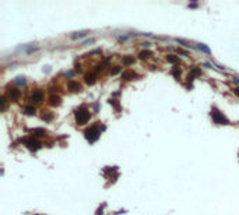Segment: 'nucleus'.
Here are the masks:
<instances>
[{
    "instance_id": "obj_2",
    "label": "nucleus",
    "mask_w": 239,
    "mask_h": 215,
    "mask_svg": "<svg viewBox=\"0 0 239 215\" xmlns=\"http://www.w3.org/2000/svg\"><path fill=\"white\" fill-rule=\"evenodd\" d=\"M99 134H101V131L98 130V126H91L90 129H87L85 130V133H84V136H85V138H87L90 142H95L99 138Z\"/></svg>"
},
{
    "instance_id": "obj_7",
    "label": "nucleus",
    "mask_w": 239,
    "mask_h": 215,
    "mask_svg": "<svg viewBox=\"0 0 239 215\" xmlns=\"http://www.w3.org/2000/svg\"><path fill=\"white\" fill-rule=\"evenodd\" d=\"M9 95L11 99H18L20 97H21V91H20L18 88H10L9 89Z\"/></svg>"
},
{
    "instance_id": "obj_9",
    "label": "nucleus",
    "mask_w": 239,
    "mask_h": 215,
    "mask_svg": "<svg viewBox=\"0 0 239 215\" xmlns=\"http://www.w3.org/2000/svg\"><path fill=\"white\" fill-rule=\"evenodd\" d=\"M60 97H58V95H52V97L49 98V103L52 105V106H59L60 105Z\"/></svg>"
},
{
    "instance_id": "obj_3",
    "label": "nucleus",
    "mask_w": 239,
    "mask_h": 215,
    "mask_svg": "<svg viewBox=\"0 0 239 215\" xmlns=\"http://www.w3.org/2000/svg\"><path fill=\"white\" fill-rule=\"evenodd\" d=\"M211 116H213V120H214L215 123H218V124H230V120L227 119V117L222 115V113L217 109V108H213V110H211Z\"/></svg>"
},
{
    "instance_id": "obj_23",
    "label": "nucleus",
    "mask_w": 239,
    "mask_h": 215,
    "mask_svg": "<svg viewBox=\"0 0 239 215\" xmlns=\"http://www.w3.org/2000/svg\"><path fill=\"white\" fill-rule=\"evenodd\" d=\"M15 83L18 84V85H23V84H25V78L24 77H17Z\"/></svg>"
},
{
    "instance_id": "obj_28",
    "label": "nucleus",
    "mask_w": 239,
    "mask_h": 215,
    "mask_svg": "<svg viewBox=\"0 0 239 215\" xmlns=\"http://www.w3.org/2000/svg\"><path fill=\"white\" fill-rule=\"evenodd\" d=\"M97 215H102V208H99V210H98Z\"/></svg>"
},
{
    "instance_id": "obj_6",
    "label": "nucleus",
    "mask_w": 239,
    "mask_h": 215,
    "mask_svg": "<svg viewBox=\"0 0 239 215\" xmlns=\"http://www.w3.org/2000/svg\"><path fill=\"white\" fill-rule=\"evenodd\" d=\"M42 99H44V94L41 92V91H35V92L31 95V101H34V102H36V103L42 102Z\"/></svg>"
},
{
    "instance_id": "obj_5",
    "label": "nucleus",
    "mask_w": 239,
    "mask_h": 215,
    "mask_svg": "<svg viewBox=\"0 0 239 215\" xmlns=\"http://www.w3.org/2000/svg\"><path fill=\"white\" fill-rule=\"evenodd\" d=\"M68 89L71 92H78V91H81V84L77 83V81H70L68 83Z\"/></svg>"
},
{
    "instance_id": "obj_13",
    "label": "nucleus",
    "mask_w": 239,
    "mask_h": 215,
    "mask_svg": "<svg viewBox=\"0 0 239 215\" xmlns=\"http://www.w3.org/2000/svg\"><path fill=\"white\" fill-rule=\"evenodd\" d=\"M138 56H140V59H148L152 56V52L151 50H141L140 53H138Z\"/></svg>"
},
{
    "instance_id": "obj_29",
    "label": "nucleus",
    "mask_w": 239,
    "mask_h": 215,
    "mask_svg": "<svg viewBox=\"0 0 239 215\" xmlns=\"http://www.w3.org/2000/svg\"><path fill=\"white\" fill-rule=\"evenodd\" d=\"M189 7H197V3H192V4H189Z\"/></svg>"
},
{
    "instance_id": "obj_17",
    "label": "nucleus",
    "mask_w": 239,
    "mask_h": 215,
    "mask_svg": "<svg viewBox=\"0 0 239 215\" xmlns=\"http://www.w3.org/2000/svg\"><path fill=\"white\" fill-rule=\"evenodd\" d=\"M197 48L200 49L201 52H204V53H207V54H210V53H211V50H210V49L207 48L205 45H203V44H199V46H197Z\"/></svg>"
},
{
    "instance_id": "obj_14",
    "label": "nucleus",
    "mask_w": 239,
    "mask_h": 215,
    "mask_svg": "<svg viewBox=\"0 0 239 215\" xmlns=\"http://www.w3.org/2000/svg\"><path fill=\"white\" fill-rule=\"evenodd\" d=\"M31 133L34 136H45L46 134V130L45 129H34V130H31Z\"/></svg>"
},
{
    "instance_id": "obj_4",
    "label": "nucleus",
    "mask_w": 239,
    "mask_h": 215,
    "mask_svg": "<svg viewBox=\"0 0 239 215\" xmlns=\"http://www.w3.org/2000/svg\"><path fill=\"white\" fill-rule=\"evenodd\" d=\"M25 144L28 145L29 150H32V151H36L38 148H41V144H39L36 140H35L34 137H28L27 140H25Z\"/></svg>"
},
{
    "instance_id": "obj_30",
    "label": "nucleus",
    "mask_w": 239,
    "mask_h": 215,
    "mask_svg": "<svg viewBox=\"0 0 239 215\" xmlns=\"http://www.w3.org/2000/svg\"><path fill=\"white\" fill-rule=\"evenodd\" d=\"M234 81H235L236 84H239V78H238V77H234Z\"/></svg>"
},
{
    "instance_id": "obj_1",
    "label": "nucleus",
    "mask_w": 239,
    "mask_h": 215,
    "mask_svg": "<svg viewBox=\"0 0 239 215\" xmlns=\"http://www.w3.org/2000/svg\"><path fill=\"white\" fill-rule=\"evenodd\" d=\"M90 119V110H88L85 106L78 108L76 110V122L77 124H85Z\"/></svg>"
},
{
    "instance_id": "obj_10",
    "label": "nucleus",
    "mask_w": 239,
    "mask_h": 215,
    "mask_svg": "<svg viewBox=\"0 0 239 215\" xmlns=\"http://www.w3.org/2000/svg\"><path fill=\"white\" fill-rule=\"evenodd\" d=\"M90 34V31L88 29H85V31H80V32H74L70 38L71 39H77V38H84V36H87V35Z\"/></svg>"
},
{
    "instance_id": "obj_21",
    "label": "nucleus",
    "mask_w": 239,
    "mask_h": 215,
    "mask_svg": "<svg viewBox=\"0 0 239 215\" xmlns=\"http://www.w3.org/2000/svg\"><path fill=\"white\" fill-rule=\"evenodd\" d=\"M6 102H7V101H6V97L3 95V97L0 98V103H1V110H4V109H6Z\"/></svg>"
},
{
    "instance_id": "obj_8",
    "label": "nucleus",
    "mask_w": 239,
    "mask_h": 215,
    "mask_svg": "<svg viewBox=\"0 0 239 215\" xmlns=\"http://www.w3.org/2000/svg\"><path fill=\"white\" fill-rule=\"evenodd\" d=\"M84 80H85V83L88 84V85H94V84L97 83V77H95V74H85V77H84Z\"/></svg>"
},
{
    "instance_id": "obj_24",
    "label": "nucleus",
    "mask_w": 239,
    "mask_h": 215,
    "mask_svg": "<svg viewBox=\"0 0 239 215\" xmlns=\"http://www.w3.org/2000/svg\"><path fill=\"white\" fill-rule=\"evenodd\" d=\"M74 70H76V71H81V64L80 63L76 64V66H74Z\"/></svg>"
},
{
    "instance_id": "obj_12",
    "label": "nucleus",
    "mask_w": 239,
    "mask_h": 215,
    "mask_svg": "<svg viewBox=\"0 0 239 215\" xmlns=\"http://www.w3.org/2000/svg\"><path fill=\"white\" fill-rule=\"evenodd\" d=\"M166 62L168 63H172V64H176V63H179V57L178 56H173V54H168L166 56Z\"/></svg>"
},
{
    "instance_id": "obj_27",
    "label": "nucleus",
    "mask_w": 239,
    "mask_h": 215,
    "mask_svg": "<svg viewBox=\"0 0 239 215\" xmlns=\"http://www.w3.org/2000/svg\"><path fill=\"white\" fill-rule=\"evenodd\" d=\"M234 92H235V95H238V97H239V88H235Z\"/></svg>"
},
{
    "instance_id": "obj_26",
    "label": "nucleus",
    "mask_w": 239,
    "mask_h": 215,
    "mask_svg": "<svg viewBox=\"0 0 239 215\" xmlns=\"http://www.w3.org/2000/svg\"><path fill=\"white\" fill-rule=\"evenodd\" d=\"M141 45L144 48H148V46H150V42H144V44H141Z\"/></svg>"
},
{
    "instance_id": "obj_16",
    "label": "nucleus",
    "mask_w": 239,
    "mask_h": 215,
    "mask_svg": "<svg viewBox=\"0 0 239 215\" xmlns=\"http://www.w3.org/2000/svg\"><path fill=\"white\" fill-rule=\"evenodd\" d=\"M130 77H136V74H133L132 71H125V73H122V78H123V80H132Z\"/></svg>"
},
{
    "instance_id": "obj_18",
    "label": "nucleus",
    "mask_w": 239,
    "mask_h": 215,
    "mask_svg": "<svg viewBox=\"0 0 239 215\" xmlns=\"http://www.w3.org/2000/svg\"><path fill=\"white\" fill-rule=\"evenodd\" d=\"M132 63H134V57H132V56L123 57V64H132Z\"/></svg>"
},
{
    "instance_id": "obj_15",
    "label": "nucleus",
    "mask_w": 239,
    "mask_h": 215,
    "mask_svg": "<svg viewBox=\"0 0 239 215\" xmlns=\"http://www.w3.org/2000/svg\"><path fill=\"white\" fill-rule=\"evenodd\" d=\"M42 119H44L45 122H50V120L53 119V113L52 112H45L44 115H42Z\"/></svg>"
},
{
    "instance_id": "obj_19",
    "label": "nucleus",
    "mask_w": 239,
    "mask_h": 215,
    "mask_svg": "<svg viewBox=\"0 0 239 215\" xmlns=\"http://www.w3.org/2000/svg\"><path fill=\"white\" fill-rule=\"evenodd\" d=\"M171 73H172V76H173V77H176V78L181 77V70H179L178 67H173V68H172Z\"/></svg>"
},
{
    "instance_id": "obj_11",
    "label": "nucleus",
    "mask_w": 239,
    "mask_h": 215,
    "mask_svg": "<svg viewBox=\"0 0 239 215\" xmlns=\"http://www.w3.org/2000/svg\"><path fill=\"white\" fill-rule=\"evenodd\" d=\"M24 112L27 113V115H29V116H32V115L36 113V109H35V106H32V105H28V106L24 108Z\"/></svg>"
},
{
    "instance_id": "obj_25",
    "label": "nucleus",
    "mask_w": 239,
    "mask_h": 215,
    "mask_svg": "<svg viewBox=\"0 0 239 215\" xmlns=\"http://www.w3.org/2000/svg\"><path fill=\"white\" fill-rule=\"evenodd\" d=\"M178 52H179L181 54H185V56H187V52H186V50H183V49H178Z\"/></svg>"
},
{
    "instance_id": "obj_22",
    "label": "nucleus",
    "mask_w": 239,
    "mask_h": 215,
    "mask_svg": "<svg viewBox=\"0 0 239 215\" xmlns=\"http://www.w3.org/2000/svg\"><path fill=\"white\" fill-rule=\"evenodd\" d=\"M120 70H122V67H120V66H116V67H113L112 70H111V74H117Z\"/></svg>"
},
{
    "instance_id": "obj_20",
    "label": "nucleus",
    "mask_w": 239,
    "mask_h": 215,
    "mask_svg": "<svg viewBox=\"0 0 239 215\" xmlns=\"http://www.w3.org/2000/svg\"><path fill=\"white\" fill-rule=\"evenodd\" d=\"M190 74H192V76H200V74H201V70H200V68H197V67H195V68H192Z\"/></svg>"
}]
</instances>
